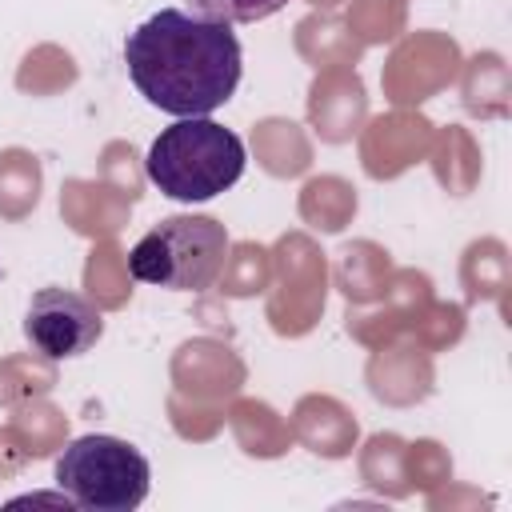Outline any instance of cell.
<instances>
[{"label":"cell","instance_id":"7a4b0ae2","mask_svg":"<svg viewBox=\"0 0 512 512\" xmlns=\"http://www.w3.org/2000/svg\"><path fill=\"white\" fill-rule=\"evenodd\" d=\"M244 164V140L208 116H180L148 144L144 156L148 180L180 204H204L228 192L244 176Z\"/></svg>","mask_w":512,"mask_h":512},{"label":"cell","instance_id":"3957f363","mask_svg":"<svg viewBox=\"0 0 512 512\" xmlns=\"http://www.w3.org/2000/svg\"><path fill=\"white\" fill-rule=\"evenodd\" d=\"M232 240L228 228L212 216H168L148 228L128 252V268L140 284H156L168 292H200L212 288Z\"/></svg>","mask_w":512,"mask_h":512},{"label":"cell","instance_id":"8992f818","mask_svg":"<svg viewBox=\"0 0 512 512\" xmlns=\"http://www.w3.org/2000/svg\"><path fill=\"white\" fill-rule=\"evenodd\" d=\"M196 16L204 20H220V24H256L276 16L288 0H188Z\"/></svg>","mask_w":512,"mask_h":512},{"label":"cell","instance_id":"5b68a950","mask_svg":"<svg viewBox=\"0 0 512 512\" xmlns=\"http://www.w3.org/2000/svg\"><path fill=\"white\" fill-rule=\"evenodd\" d=\"M104 336V312L72 288H40L24 312V340L44 360L84 356Z\"/></svg>","mask_w":512,"mask_h":512},{"label":"cell","instance_id":"6da1fadb","mask_svg":"<svg viewBox=\"0 0 512 512\" xmlns=\"http://www.w3.org/2000/svg\"><path fill=\"white\" fill-rule=\"evenodd\" d=\"M136 92L168 116H208L240 84V40L232 24L160 8L124 40Z\"/></svg>","mask_w":512,"mask_h":512},{"label":"cell","instance_id":"277c9868","mask_svg":"<svg viewBox=\"0 0 512 512\" xmlns=\"http://www.w3.org/2000/svg\"><path fill=\"white\" fill-rule=\"evenodd\" d=\"M52 476L56 488L84 512H132L144 504L152 484V468L144 452L104 432L76 436L60 452Z\"/></svg>","mask_w":512,"mask_h":512}]
</instances>
